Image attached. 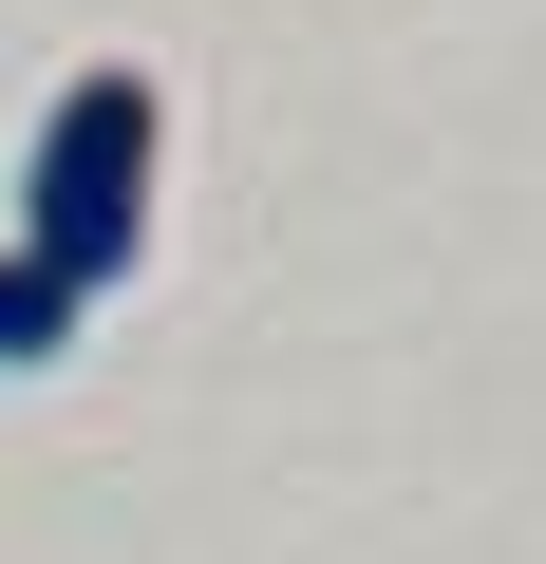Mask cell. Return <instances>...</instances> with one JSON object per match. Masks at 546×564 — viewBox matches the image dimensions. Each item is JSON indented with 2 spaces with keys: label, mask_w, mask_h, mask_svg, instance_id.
Returning a JSON list of instances; mask_svg holds the SVG:
<instances>
[{
  "label": "cell",
  "mask_w": 546,
  "mask_h": 564,
  "mask_svg": "<svg viewBox=\"0 0 546 564\" xmlns=\"http://www.w3.org/2000/svg\"><path fill=\"white\" fill-rule=\"evenodd\" d=\"M151 151H170V113H151V76L132 57H95L57 113H39V170H20V263L39 282H132V245H151Z\"/></svg>",
  "instance_id": "6da1fadb"
},
{
  "label": "cell",
  "mask_w": 546,
  "mask_h": 564,
  "mask_svg": "<svg viewBox=\"0 0 546 564\" xmlns=\"http://www.w3.org/2000/svg\"><path fill=\"white\" fill-rule=\"evenodd\" d=\"M76 321H95V302H76V282H39L20 245H0V377H20V358H57Z\"/></svg>",
  "instance_id": "7a4b0ae2"
}]
</instances>
